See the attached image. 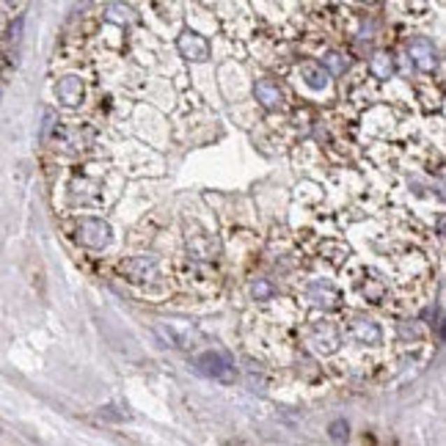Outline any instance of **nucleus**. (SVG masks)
<instances>
[{"label":"nucleus","mask_w":446,"mask_h":446,"mask_svg":"<svg viewBox=\"0 0 446 446\" xmlns=\"http://www.w3.org/2000/svg\"><path fill=\"white\" fill-rule=\"evenodd\" d=\"M154 331L163 339V345L177 347V350H193L201 342L199 328L193 322H187V319H160L154 325Z\"/></svg>","instance_id":"1"},{"label":"nucleus","mask_w":446,"mask_h":446,"mask_svg":"<svg viewBox=\"0 0 446 446\" xmlns=\"http://www.w3.org/2000/svg\"><path fill=\"white\" fill-rule=\"evenodd\" d=\"M196 369L204 377H213V380H221V383H231L234 375H237L234 361L226 353H204V356H199L196 358Z\"/></svg>","instance_id":"2"},{"label":"nucleus","mask_w":446,"mask_h":446,"mask_svg":"<svg viewBox=\"0 0 446 446\" xmlns=\"http://www.w3.org/2000/svg\"><path fill=\"white\" fill-rule=\"evenodd\" d=\"M110 226L105 221H99V218H83V221L78 223V240H80V245H86V248H94V251H102V248H108L110 245Z\"/></svg>","instance_id":"3"},{"label":"nucleus","mask_w":446,"mask_h":446,"mask_svg":"<svg viewBox=\"0 0 446 446\" xmlns=\"http://www.w3.org/2000/svg\"><path fill=\"white\" fill-rule=\"evenodd\" d=\"M408 55L413 58V64L422 69V72H433L438 66V50L430 39L424 36H413L408 42Z\"/></svg>","instance_id":"4"},{"label":"nucleus","mask_w":446,"mask_h":446,"mask_svg":"<svg viewBox=\"0 0 446 446\" xmlns=\"http://www.w3.org/2000/svg\"><path fill=\"white\" fill-rule=\"evenodd\" d=\"M177 47H179V52H182V58H187V61L201 64V61H207V58H210V42H207L201 34L190 31V28L179 34Z\"/></svg>","instance_id":"5"},{"label":"nucleus","mask_w":446,"mask_h":446,"mask_svg":"<svg viewBox=\"0 0 446 446\" xmlns=\"http://www.w3.org/2000/svg\"><path fill=\"white\" fill-rule=\"evenodd\" d=\"M309 345L322 356H331L339 350V331L333 328V322H317L309 333Z\"/></svg>","instance_id":"6"},{"label":"nucleus","mask_w":446,"mask_h":446,"mask_svg":"<svg viewBox=\"0 0 446 446\" xmlns=\"http://www.w3.org/2000/svg\"><path fill=\"white\" fill-rule=\"evenodd\" d=\"M309 301L322 312H333L342 306V292L336 287H331L328 281H314L309 287Z\"/></svg>","instance_id":"7"},{"label":"nucleus","mask_w":446,"mask_h":446,"mask_svg":"<svg viewBox=\"0 0 446 446\" xmlns=\"http://www.w3.org/2000/svg\"><path fill=\"white\" fill-rule=\"evenodd\" d=\"M122 270L127 273L130 281H152L157 275V257H152V254L133 257V259H127L122 265Z\"/></svg>","instance_id":"8"},{"label":"nucleus","mask_w":446,"mask_h":446,"mask_svg":"<svg viewBox=\"0 0 446 446\" xmlns=\"http://www.w3.org/2000/svg\"><path fill=\"white\" fill-rule=\"evenodd\" d=\"M55 96H58V102H64L66 108L80 105V99H83V80H80V78H61V80L55 83Z\"/></svg>","instance_id":"9"},{"label":"nucleus","mask_w":446,"mask_h":446,"mask_svg":"<svg viewBox=\"0 0 446 446\" xmlns=\"http://www.w3.org/2000/svg\"><path fill=\"white\" fill-rule=\"evenodd\" d=\"M102 17H105V22L119 25V28H130V25L138 22V11L133 6H127V3H108Z\"/></svg>","instance_id":"10"},{"label":"nucleus","mask_w":446,"mask_h":446,"mask_svg":"<svg viewBox=\"0 0 446 446\" xmlns=\"http://www.w3.org/2000/svg\"><path fill=\"white\" fill-rule=\"evenodd\" d=\"M350 336L358 345H380V339H383L377 322H372V319H353L350 322Z\"/></svg>","instance_id":"11"},{"label":"nucleus","mask_w":446,"mask_h":446,"mask_svg":"<svg viewBox=\"0 0 446 446\" xmlns=\"http://www.w3.org/2000/svg\"><path fill=\"white\" fill-rule=\"evenodd\" d=\"M254 94H257V99L262 102V108H268V110H275V108L284 105V91L278 89L273 80H259V83L254 86Z\"/></svg>","instance_id":"12"},{"label":"nucleus","mask_w":446,"mask_h":446,"mask_svg":"<svg viewBox=\"0 0 446 446\" xmlns=\"http://www.w3.org/2000/svg\"><path fill=\"white\" fill-rule=\"evenodd\" d=\"M369 72H372L377 80H389V78L394 75V55L386 52V50L375 52L372 61H369Z\"/></svg>","instance_id":"13"},{"label":"nucleus","mask_w":446,"mask_h":446,"mask_svg":"<svg viewBox=\"0 0 446 446\" xmlns=\"http://www.w3.org/2000/svg\"><path fill=\"white\" fill-rule=\"evenodd\" d=\"M301 75H303V80H306V86L314 91L325 89L328 86V72L322 69V66H317V64H303L301 66Z\"/></svg>","instance_id":"14"},{"label":"nucleus","mask_w":446,"mask_h":446,"mask_svg":"<svg viewBox=\"0 0 446 446\" xmlns=\"http://www.w3.org/2000/svg\"><path fill=\"white\" fill-rule=\"evenodd\" d=\"M187 248L196 259H213V254H215L210 237H193V240H187Z\"/></svg>","instance_id":"15"},{"label":"nucleus","mask_w":446,"mask_h":446,"mask_svg":"<svg viewBox=\"0 0 446 446\" xmlns=\"http://www.w3.org/2000/svg\"><path fill=\"white\" fill-rule=\"evenodd\" d=\"M322 64L328 66V72H331V75H345V72H347V66H350V61H347V55H342V52H336V50H331V52H325V58H322Z\"/></svg>","instance_id":"16"},{"label":"nucleus","mask_w":446,"mask_h":446,"mask_svg":"<svg viewBox=\"0 0 446 446\" xmlns=\"http://www.w3.org/2000/svg\"><path fill=\"white\" fill-rule=\"evenodd\" d=\"M251 295H254L257 301H270V298H273V284L265 281V278H257V281L251 284Z\"/></svg>","instance_id":"17"},{"label":"nucleus","mask_w":446,"mask_h":446,"mask_svg":"<svg viewBox=\"0 0 446 446\" xmlns=\"http://www.w3.org/2000/svg\"><path fill=\"white\" fill-rule=\"evenodd\" d=\"M331 438L333 441H345L347 438V424L345 422H333L331 424Z\"/></svg>","instance_id":"18"}]
</instances>
